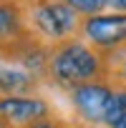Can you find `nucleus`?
Segmentation results:
<instances>
[{"mask_svg":"<svg viewBox=\"0 0 126 128\" xmlns=\"http://www.w3.org/2000/svg\"><path fill=\"white\" fill-rule=\"evenodd\" d=\"M101 63L96 53L81 43L63 45L50 60V76L63 86H81L98 76Z\"/></svg>","mask_w":126,"mask_h":128,"instance_id":"1","label":"nucleus"},{"mask_svg":"<svg viewBox=\"0 0 126 128\" xmlns=\"http://www.w3.org/2000/svg\"><path fill=\"white\" fill-rule=\"evenodd\" d=\"M71 98H73L78 116L86 123L96 126V123H106V116H108V108L113 100V90L106 83H81L73 88Z\"/></svg>","mask_w":126,"mask_h":128,"instance_id":"2","label":"nucleus"},{"mask_svg":"<svg viewBox=\"0 0 126 128\" xmlns=\"http://www.w3.org/2000/svg\"><path fill=\"white\" fill-rule=\"evenodd\" d=\"M50 108L40 98H28V96H3L0 98V118L10 126H30L40 118H48Z\"/></svg>","mask_w":126,"mask_h":128,"instance_id":"3","label":"nucleus"},{"mask_svg":"<svg viewBox=\"0 0 126 128\" xmlns=\"http://www.w3.org/2000/svg\"><path fill=\"white\" fill-rule=\"evenodd\" d=\"M83 33L91 43L101 48H113L126 40V13L111 15H91L83 25Z\"/></svg>","mask_w":126,"mask_h":128,"instance_id":"4","label":"nucleus"},{"mask_svg":"<svg viewBox=\"0 0 126 128\" xmlns=\"http://www.w3.org/2000/svg\"><path fill=\"white\" fill-rule=\"evenodd\" d=\"M35 28L48 38H63L76 25V10H71L66 3H45L33 13Z\"/></svg>","mask_w":126,"mask_h":128,"instance_id":"5","label":"nucleus"},{"mask_svg":"<svg viewBox=\"0 0 126 128\" xmlns=\"http://www.w3.org/2000/svg\"><path fill=\"white\" fill-rule=\"evenodd\" d=\"M18 28H20V13H18V8H13L8 3H0V40L15 35Z\"/></svg>","mask_w":126,"mask_h":128,"instance_id":"6","label":"nucleus"},{"mask_svg":"<svg viewBox=\"0 0 126 128\" xmlns=\"http://www.w3.org/2000/svg\"><path fill=\"white\" fill-rule=\"evenodd\" d=\"M30 86V78L23 70H3L0 73V88L8 90L10 96H15L18 90H25Z\"/></svg>","mask_w":126,"mask_h":128,"instance_id":"7","label":"nucleus"},{"mask_svg":"<svg viewBox=\"0 0 126 128\" xmlns=\"http://www.w3.org/2000/svg\"><path fill=\"white\" fill-rule=\"evenodd\" d=\"M66 5L76 13H86V15H101V10L108 5V0H66Z\"/></svg>","mask_w":126,"mask_h":128,"instance_id":"8","label":"nucleus"},{"mask_svg":"<svg viewBox=\"0 0 126 128\" xmlns=\"http://www.w3.org/2000/svg\"><path fill=\"white\" fill-rule=\"evenodd\" d=\"M123 116H126V88L113 90V100H111V108H108V116H106V126L116 123Z\"/></svg>","mask_w":126,"mask_h":128,"instance_id":"9","label":"nucleus"},{"mask_svg":"<svg viewBox=\"0 0 126 128\" xmlns=\"http://www.w3.org/2000/svg\"><path fill=\"white\" fill-rule=\"evenodd\" d=\"M25 128H60V126L55 120H50V118H40V120H35V123H30Z\"/></svg>","mask_w":126,"mask_h":128,"instance_id":"10","label":"nucleus"},{"mask_svg":"<svg viewBox=\"0 0 126 128\" xmlns=\"http://www.w3.org/2000/svg\"><path fill=\"white\" fill-rule=\"evenodd\" d=\"M108 5H111L116 13H123V10H126V0H108Z\"/></svg>","mask_w":126,"mask_h":128,"instance_id":"11","label":"nucleus"},{"mask_svg":"<svg viewBox=\"0 0 126 128\" xmlns=\"http://www.w3.org/2000/svg\"><path fill=\"white\" fill-rule=\"evenodd\" d=\"M108 128H126V116H123V118H118L116 123H111Z\"/></svg>","mask_w":126,"mask_h":128,"instance_id":"12","label":"nucleus"},{"mask_svg":"<svg viewBox=\"0 0 126 128\" xmlns=\"http://www.w3.org/2000/svg\"><path fill=\"white\" fill-rule=\"evenodd\" d=\"M123 76H126V60H123Z\"/></svg>","mask_w":126,"mask_h":128,"instance_id":"13","label":"nucleus"}]
</instances>
